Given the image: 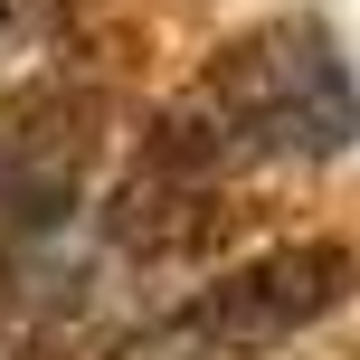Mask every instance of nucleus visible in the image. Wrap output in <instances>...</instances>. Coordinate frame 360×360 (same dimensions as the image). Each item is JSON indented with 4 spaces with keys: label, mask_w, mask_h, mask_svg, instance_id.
Returning <instances> with one entry per match:
<instances>
[{
    "label": "nucleus",
    "mask_w": 360,
    "mask_h": 360,
    "mask_svg": "<svg viewBox=\"0 0 360 360\" xmlns=\"http://www.w3.org/2000/svg\"><path fill=\"white\" fill-rule=\"evenodd\" d=\"M351 143H360V95H351L342 38L323 19L285 10L266 29H237L152 114L124 190H114V228L133 247H171V237H190V209H209L228 180L285 171V162H332Z\"/></svg>",
    "instance_id": "f257e3e1"
},
{
    "label": "nucleus",
    "mask_w": 360,
    "mask_h": 360,
    "mask_svg": "<svg viewBox=\"0 0 360 360\" xmlns=\"http://www.w3.org/2000/svg\"><path fill=\"white\" fill-rule=\"evenodd\" d=\"M351 294H360L351 237H285V247L209 275L190 304H171L162 323H143L105 360H256V351L294 342L304 323H323L332 304H351Z\"/></svg>",
    "instance_id": "f03ea898"
},
{
    "label": "nucleus",
    "mask_w": 360,
    "mask_h": 360,
    "mask_svg": "<svg viewBox=\"0 0 360 360\" xmlns=\"http://www.w3.org/2000/svg\"><path fill=\"white\" fill-rule=\"evenodd\" d=\"M95 124H105V105L86 86H38L0 105V266L76 209L95 171Z\"/></svg>",
    "instance_id": "7ed1b4c3"
},
{
    "label": "nucleus",
    "mask_w": 360,
    "mask_h": 360,
    "mask_svg": "<svg viewBox=\"0 0 360 360\" xmlns=\"http://www.w3.org/2000/svg\"><path fill=\"white\" fill-rule=\"evenodd\" d=\"M48 19H57V0H0V57H10V48H29Z\"/></svg>",
    "instance_id": "20e7f679"
}]
</instances>
